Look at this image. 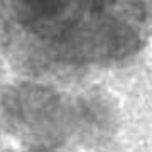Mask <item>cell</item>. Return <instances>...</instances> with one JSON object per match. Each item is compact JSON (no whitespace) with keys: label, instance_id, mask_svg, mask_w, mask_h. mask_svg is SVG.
Here are the masks:
<instances>
[{"label":"cell","instance_id":"3957f363","mask_svg":"<svg viewBox=\"0 0 152 152\" xmlns=\"http://www.w3.org/2000/svg\"><path fill=\"white\" fill-rule=\"evenodd\" d=\"M132 14L140 19L152 17V0H129Z\"/></svg>","mask_w":152,"mask_h":152},{"label":"cell","instance_id":"7a4b0ae2","mask_svg":"<svg viewBox=\"0 0 152 152\" xmlns=\"http://www.w3.org/2000/svg\"><path fill=\"white\" fill-rule=\"evenodd\" d=\"M118 0H78V5L86 17H100L108 14Z\"/></svg>","mask_w":152,"mask_h":152},{"label":"cell","instance_id":"6da1fadb","mask_svg":"<svg viewBox=\"0 0 152 152\" xmlns=\"http://www.w3.org/2000/svg\"><path fill=\"white\" fill-rule=\"evenodd\" d=\"M78 0H14L15 15L26 27H46L64 17Z\"/></svg>","mask_w":152,"mask_h":152}]
</instances>
